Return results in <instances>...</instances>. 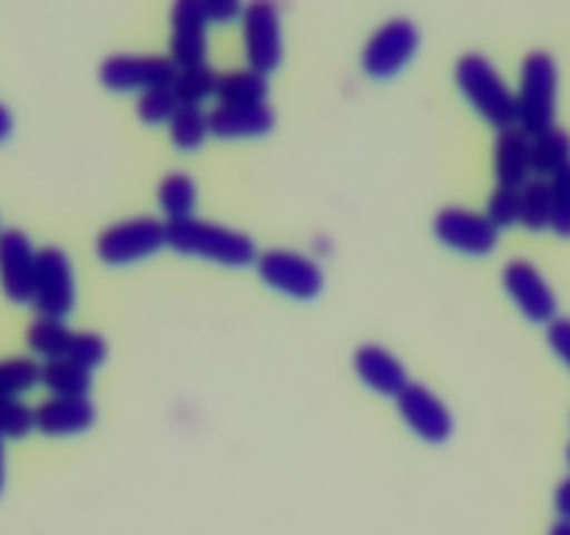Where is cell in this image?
<instances>
[{"label": "cell", "instance_id": "6da1fadb", "mask_svg": "<svg viewBox=\"0 0 570 535\" xmlns=\"http://www.w3.org/2000/svg\"><path fill=\"white\" fill-rule=\"evenodd\" d=\"M167 249L184 256L209 260L223 268H248L259 256L250 234L223 226V223L204 221V217H184V221L167 223Z\"/></svg>", "mask_w": 570, "mask_h": 535}, {"label": "cell", "instance_id": "7a4b0ae2", "mask_svg": "<svg viewBox=\"0 0 570 535\" xmlns=\"http://www.w3.org/2000/svg\"><path fill=\"white\" fill-rule=\"evenodd\" d=\"M454 81L468 104L479 111L482 120L495 126L499 132L512 128L518 123L515 89L504 81L499 67L482 54H465L454 65Z\"/></svg>", "mask_w": 570, "mask_h": 535}, {"label": "cell", "instance_id": "3957f363", "mask_svg": "<svg viewBox=\"0 0 570 535\" xmlns=\"http://www.w3.org/2000/svg\"><path fill=\"white\" fill-rule=\"evenodd\" d=\"M557 89H560V70L554 56L546 50H532L523 56L515 100L518 128H523L529 137H538L554 126Z\"/></svg>", "mask_w": 570, "mask_h": 535}, {"label": "cell", "instance_id": "277c9868", "mask_svg": "<svg viewBox=\"0 0 570 535\" xmlns=\"http://www.w3.org/2000/svg\"><path fill=\"white\" fill-rule=\"evenodd\" d=\"M167 245V223L154 215L128 217L106 226L95 240V254L104 265L122 268L159 254Z\"/></svg>", "mask_w": 570, "mask_h": 535}, {"label": "cell", "instance_id": "5b68a950", "mask_svg": "<svg viewBox=\"0 0 570 535\" xmlns=\"http://www.w3.org/2000/svg\"><path fill=\"white\" fill-rule=\"evenodd\" d=\"M254 268L267 288H273L276 293L289 295V299H298V301L317 299L321 290L326 288V273H323L321 262L301 254V251H289V249L259 251Z\"/></svg>", "mask_w": 570, "mask_h": 535}, {"label": "cell", "instance_id": "8992f818", "mask_svg": "<svg viewBox=\"0 0 570 535\" xmlns=\"http://www.w3.org/2000/svg\"><path fill=\"white\" fill-rule=\"evenodd\" d=\"M421 50V31L410 17H393L367 37L362 48V70L371 78H395Z\"/></svg>", "mask_w": 570, "mask_h": 535}, {"label": "cell", "instance_id": "52a82bcc", "mask_svg": "<svg viewBox=\"0 0 570 535\" xmlns=\"http://www.w3.org/2000/svg\"><path fill=\"white\" fill-rule=\"evenodd\" d=\"M178 67L170 56L159 54H111L100 61L98 78L111 93H145L154 87H173Z\"/></svg>", "mask_w": 570, "mask_h": 535}, {"label": "cell", "instance_id": "ba28073f", "mask_svg": "<svg viewBox=\"0 0 570 535\" xmlns=\"http://www.w3.org/2000/svg\"><path fill=\"white\" fill-rule=\"evenodd\" d=\"M33 307L42 318L65 321L76 307V276L72 262L59 245H42L37 251V282H33Z\"/></svg>", "mask_w": 570, "mask_h": 535}, {"label": "cell", "instance_id": "9c48e42d", "mask_svg": "<svg viewBox=\"0 0 570 535\" xmlns=\"http://www.w3.org/2000/svg\"><path fill=\"white\" fill-rule=\"evenodd\" d=\"M243 42L250 70L271 76L282 67L284 33L282 11L273 3H248L243 11Z\"/></svg>", "mask_w": 570, "mask_h": 535}, {"label": "cell", "instance_id": "30bf717a", "mask_svg": "<svg viewBox=\"0 0 570 535\" xmlns=\"http://www.w3.org/2000/svg\"><path fill=\"white\" fill-rule=\"evenodd\" d=\"M432 232L445 249L460 251L468 256H488L499 245L501 232L490 223L484 212L465 210V206H445L434 215Z\"/></svg>", "mask_w": 570, "mask_h": 535}, {"label": "cell", "instance_id": "8fae6325", "mask_svg": "<svg viewBox=\"0 0 570 535\" xmlns=\"http://www.w3.org/2000/svg\"><path fill=\"white\" fill-rule=\"evenodd\" d=\"M501 284H504L507 295L515 301L518 310L523 312V318H529L532 323H546L557 321V310H560V301L557 293L551 290L549 279L538 271V265L529 260H510L501 271Z\"/></svg>", "mask_w": 570, "mask_h": 535}, {"label": "cell", "instance_id": "7c38bea8", "mask_svg": "<svg viewBox=\"0 0 570 535\" xmlns=\"http://www.w3.org/2000/svg\"><path fill=\"white\" fill-rule=\"evenodd\" d=\"M37 282V249L22 228H0V288L6 299L26 304L33 301Z\"/></svg>", "mask_w": 570, "mask_h": 535}, {"label": "cell", "instance_id": "4fadbf2b", "mask_svg": "<svg viewBox=\"0 0 570 535\" xmlns=\"http://www.w3.org/2000/svg\"><path fill=\"white\" fill-rule=\"evenodd\" d=\"M401 418L406 427L426 444H445L454 435V416H451L449 405L434 393L426 385L412 382L404 393L395 399Z\"/></svg>", "mask_w": 570, "mask_h": 535}, {"label": "cell", "instance_id": "5bb4252c", "mask_svg": "<svg viewBox=\"0 0 570 535\" xmlns=\"http://www.w3.org/2000/svg\"><path fill=\"white\" fill-rule=\"evenodd\" d=\"M209 22L200 11V0H178L170 9V59L178 70L206 65Z\"/></svg>", "mask_w": 570, "mask_h": 535}, {"label": "cell", "instance_id": "9a60e30c", "mask_svg": "<svg viewBox=\"0 0 570 535\" xmlns=\"http://www.w3.org/2000/svg\"><path fill=\"white\" fill-rule=\"evenodd\" d=\"M354 371L367 390L379 396H390V399H399L412 385L410 371L399 360V354H393L382 343H362L354 351Z\"/></svg>", "mask_w": 570, "mask_h": 535}, {"label": "cell", "instance_id": "2e32d148", "mask_svg": "<svg viewBox=\"0 0 570 535\" xmlns=\"http://www.w3.org/2000/svg\"><path fill=\"white\" fill-rule=\"evenodd\" d=\"M37 429L50 438H67V435H81L98 418V407L89 396H50L33 407Z\"/></svg>", "mask_w": 570, "mask_h": 535}, {"label": "cell", "instance_id": "e0dca14e", "mask_svg": "<svg viewBox=\"0 0 570 535\" xmlns=\"http://www.w3.org/2000/svg\"><path fill=\"white\" fill-rule=\"evenodd\" d=\"M212 137L256 139L276 128V109L271 104H217L209 109Z\"/></svg>", "mask_w": 570, "mask_h": 535}, {"label": "cell", "instance_id": "ac0fdd59", "mask_svg": "<svg viewBox=\"0 0 570 535\" xmlns=\"http://www.w3.org/2000/svg\"><path fill=\"white\" fill-rule=\"evenodd\" d=\"M493 167L501 187L521 189L532 173V137L518 126L499 132L493 148Z\"/></svg>", "mask_w": 570, "mask_h": 535}, {"label": "cell", "instance_id": "d6986e66", "mask_svg": "<svg viewBox=\"0 0 570 535\" xmlns=\"http://www.w3.org/2000/svg\"><path fill=\"white\" fill-rule=\"evenodd\" d=\"M26 343L33 354L45 357V360H70L72 346H76V329L67 327L59 318H42L28 323Z\"/></svg>", "mask_w": 570, "mask_h": 535}, {"label": "cell", "instance_id": "ffe728a7", "mask_svg": "<svg viewBox=\"0 0 570 535\" xmlns=\"http://www.w3.org/2000/svg\"><path fill=\"white\" fill-rule=\"evenodd\" d=\"M156 201L159 210L165 212L167 223L184 221V217H195V206H198V184L189 173L170 171L156 187Z\"/></svg>", "mask_w": 570, "mask_h": 535}, {"label": "cell", "instance_id": "44dd1931", "mask_svg": "<svg viewBox=\"0 0 570 535\" xmlns=\"http://www.w3.org/2000/svg\"><path fill=\"white\" fill-rule=\"evenodd\" d=\"M39 382L53 396H89L92 390V371L72 360H45L39 366Z\"/></svg>", "mask_w": 570, "mask_h": 535}, {"label": "cell", "instance_id": "7402d4cb", "mask_svg": "<svg viewBox=\"0 0 570 535\" xmlns=\"http://www.w3.org/2000/svg\"><path fill=\"white\" fill-rule=\"evenodd\" d=\"M267 76L250 70H228L217 78V98L220 104H267Z\"/></svg>", "mask_w": 570, "mask_h": 535}, {"label": "cell", "instance_id": "603a6c76", "mask_svg": "<svg viewBox=\"0 0 570 535\" xmlns=\"http://www.w3.org/2000/svg\"><path fill=\"white\" fill-rule=\"evenodd\" d=\"M167 128H170V143L178 150H198L212 137L209 111L204 106L181 104L176 115H173V120L167 123Z\"/></svg>", "mask_w": 570, "mask_h": 535}, {"label": "cell", "instance_id": "cb8c5ba5", "mask_svg": "<svg viewBox=\"0 0 570 535\" xmlns=\"http://www.w3.org/2000/svg\"><path fill=\"white\" fill-rule=\"evenodd\" d=\"M570 165V134L566 128L551 126L549 132L532 137V171L538 176H554Z\"/></svg>", "mask_w": 570, "mask_h": 535}, {"label": "cell", "instance_id": "d4e9b609", "mask_svg": "<svg viewBox=\"0 0 570 535\" xmlns=\"http://www.w3.org/2000/svg\"><path fill=\"white\" fill-rule=\"evenodd\" d=\"M554 204H551V182L546 178H529L521 187V226L529 232L551 228Z\"/></svg>", "mask_w": 570, "mask_h": 535}, {"label": "cell", "instance_id": "484cf974", "mask_svg": "<svg viewBox=\"0 0 570 535\" xmlns=\"http://www.w3.org/2000/svg\"><path fill=\"white\" fill-rule=\"evenodd\" d=\"M217 78H220V72L206 61V65L178 70L176 81H173V89H176L181 104L200 106L206 98H212V95L217 93Z\"/></svg>", "mask_w": 570, "mask_h": 535}, {"label": "cell", "instance_id": "4316f807", "mask_svg": "<svg viewBox=\"0 0 570 535\" xmlns=\"http://www.w3.org/2000/svg\"><path fill=\"white\" fill-rule=\"evenodd\" d=\"M39 382V362L31 357H6L0 360V399L20 396Z\"/></svg>", "mask_w": 570, "mask_h": 535}, {"label": "cell", "instance_id": "83f0119b", "mask_svg": "<svg viewBox=\"0 0 570 535\" xmlns=\"http://www.w3.org/2000/svg\"><path fill=\"white\" fill-rule=\"evenodd\" d=\"M181 106L176 89L173 87H154L139 93L137 98V117L148 126H159V123H170L176 109Z\"/></svg>", "mask_w": 570, "mask_h": 535}, {"label": "cell", "instance_id": "f1b7e54d", "mask_svg": "<svg viewBox=\"0 0 570 535\" xmlns=\"http://www.w3.org/2000/svg\"><path fill=\"white\" fill-rule=\"evenodd\" d=\"M31 429H37V416L20 396L0 399V438H26Z\"/></svg>", "mask_w": 570, "mask_h": 535}, {"label": "cell", "instance_id": "f546056e", "mask_svg": "<svg viewBox=\"0 0 570 535\" xmlns=\"http://www.w3.org/2000/svg\"><path fill=\"white\" fill-rule=\"evenodd\" d=\"M484 215L490 217L495 228H510L515 223H521V189H512V187H495L490 193L488 206H484Z\"/></svg>", "mask_w": 570, "mask_h": 535}, {"label": "cell", "instance_id": "4dcf8cb0", "mask_svg": "<svg viewBox=\"0 0 570 535\" xmlns=\"http://www.w3.org/2000/svg\"><path fill=\"white\" fill-rule=\"evenodd\" d=\"M551 204H554L551 228L560 237H570V165L551 176Z\"/></svg>", "mask_w": 570, "mask_h": 535}, {"label": "cell", "instance_id": "1f68e13d", "mask_svg": "<svg viewBox=\"0 0 570 535\" xmlns=\"http://www.w3.org/2000/svg\"><path fill=\"white\" fill-rule=\"evenodd\" d=\"M546 340H549L551 351L560 357L570 368V318H557L546 327Z\"/></svg>", "mask_w": 570, "mask_h": 535}, {"label": "cell", "instance_id": "d6a6232c", "mask_svg": "<svg viewBox=\"0 0 570 535\" xmlns=\"http://www.w3.org/2000/svg\"><path fill=\"white\" fill-rule=\"evenodd\" d=\"M200 11L212 26V22H232L243 17L245 6H239L237 0H200Z\"/></svg>", "mask_w": 570, "mask_h": 535}, {"label": "cell", "instance_id": "836d02e7", "mask_svg": "<svg viewBox=\"0 0 570 535\" xmlns=\"http://www.w3.org/2000/svg\"><path fill=\"white\" fill-rule=\"evenodd\" d=\"M554 507H557V513H560V518H566V522H570V474H568L566 479H562L560 485H557Z\"/></svg>", "mask_w": 570, "mask_h": 535}, {"label": "cell", "instance_id": "e575fe53", "mask_svg": "<svg viewBox=\"0 0 570 535\" xmlns=\"http://www.w3.org/2000/svg\"><path fill=\"white\" fill-rule=\"evenodd\" d=\"M11 126H14V117H11L9 106L0 104V139H6L11 134Z\"/></svg>", "mask_w": 570, "mask_h": 535}, {"label": "cell", "instance_id": "d590c367", "mask_svg": "<svg viewBox=\"0 0 570 535\" xmlns=\"http://www.w3.org/2000/svg\"><path fill=\"white\" fill-rule=\"evenodd\" d=\"M549 535H570V522H566V518H560V522L551 527Z\"/></svg>", "mask_w": 570, "mask_h": 535}, {"label": "cell", "instance_id": "8d00e7d4", "mask_svg": "<svg viewBox=\"0 0 570 535\" xmlns=\"http://www.w3.org/2000/svg\"><path fill=\"white\" fill-rule=\"evenodd\" d=\"M6 483V449H3V438H0V490H3Z\"/></svg>", "mask_w": 570, "mask_h": 535}, {"label": "cell", "instance_id": "74e56055", "mask_svg": "<svg viewBox=\"0 0 570 535\" xmlns=\"http://www.w3.org/2000/svg\"><path fill=\"white\" fill-rule=\"evenodd\" d=\"M568 466H570V444H568Z\"/></svg>", "mask_w": 570, "mask_h": 535}]
</instances>
